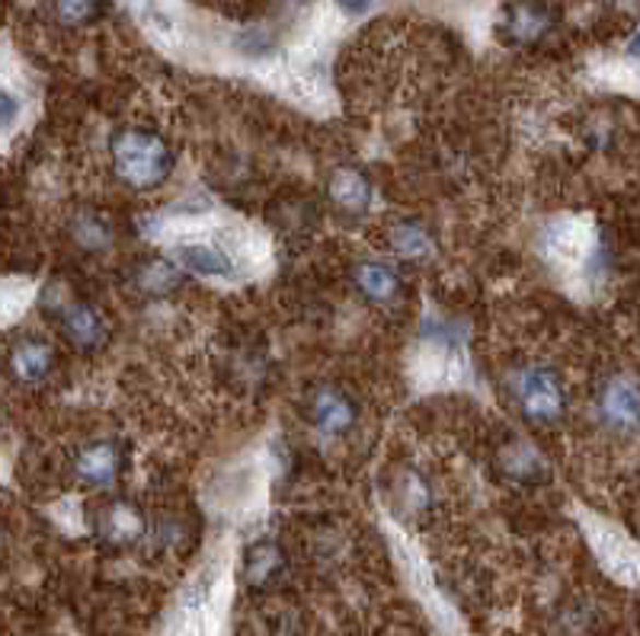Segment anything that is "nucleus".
<instances>
[{
  "label": "nucleus",
  "instance_id": "14",
  "mask_svg": "<svg viewBox=\"0 0 640 636\" xmlns=\"http://www.w3.org/2000/svg\"><path fill=\"white\" fill-rule=\"evenodd\" d=\"M135 282L144 295H171L179 285V266L171 259H144L135 269Z\"/></svg>",
  "mask_w": 640,
  "mask_h": 636
},
{
  "label": "nucleus",
  "instance_id": "1",
  "mask_svg": "<svg viewBox=\"0 0 640 636\" xmlns=\"http://www.w3.org/2000/svg\"><path fill=\"white\" fill-rule=\"evenodd\" d=\"M113 170L131 189H154L173 170V151L158 131L123 128L109 144Z\"/></svg>",
  "mask_w": 640,
  "mask_h": 636
},
{
  "label": "nucleus",
  "instance_id": "2",
  "mask_svg": "<svg viewBox=\"0 0 640 636\" xmlns=\"http://www.w3.org/2000/svg\"><path fill=\"white\" fill-rule=\"evenodd\" d=\"M512 400L535 425H555L563 416V384L551 368H522L512 375Z\"/></svg>",
  "mask_w": 640,
  "mask_h": 636
},
{
  "label": "nucleus",
  "instance_id": "18",
  "mask_svg": "<svg viewBox=\"0 0 640 636\" xmlns=\"http://www.w3.org/2000/svg\"><path fill=\"white\" fill-rule=\"evenodd\" d=\"M548 247L560 262H577L590 247V234L577 227V221H560L548 234Z\"/></svg>",
  "mask_w": 640,
  "mask_h": 636
},
{
  "label": "nucleus",
  "instance_id": "3",
  "mask_svg": "<svg viewBox=\"0 0 640 636\" xmlns=\"http://www.w3.org/2000/svg\"><path fill=\"white\" fill-rule=\"evenodd\" d=\"M307 420L324 435H342V432H349L356 425L359 410H356V403H352V397L346 390L321 384L307 397Z\"/></svg>",
  "mask_w": 640,
  "mask_h": 636
},
{
  "label": "nucleus",
  "instance_id": "20",
  "mask_svg": "<svg viewBox=\"0 0 640 636\" xmlns=\"http://www.w3.org/2000/svg\"><path fill=\"white\" fill-rule=\"evenodd\" d=\"M20 113H23L20 96H16L10 86L0 84V134H3V131H10V128L20 122Z\"/></svg>",
  "mask_w": 640,
  "mask_h": 636
},
{
  "label": "nucleus",
  "instance_id": "16",
  "mask_svg": "<svg viewBox=\"0 0 640 636\" xmlns=\"http://www.w3.org/2000/svg\"><path fill=\"white\" fill-rule=\"evenodd\" d=\"M387 240H391L394 254L407 256V259H420V262H427L429 256L435 254V247H432L429 234L420 227V224H414V221H400V224H394V227H391V234H387Z\"/></svg>",
  "mask_w": 640,
  "mask_h": 636
},
{
  "label": "nucleus",
  "instance_id": "9",
  "mask_svg": "<svg viewBox=\"0 0 640 636\" xmlns=\"http://www.w3.org/2000/svg\"><path fill=\"white\" fill-rule=\"evenodd\" d=\"M96 531L106 544L113 547H126V544H135L141 534H144V515L135 509L131 503H109L106 509L100 511L96 518Z\"/></svg>",
  "mask_w": 640,
  "mask_h": 636
},
{
  "label": "nucleus",
  "instance_id": "12",
  "mask_svg": "<svg viewBox=\"0 0 640 636\" xmlns=\"http://www.w3.org/2000/svg\"><path fill=\"white\" fill-rule=\"evenodd\" d=\"M330 199L340 205L342 212H365L372 205V182L352 167H340L330 176Z\"/></svg>",
  "mask_w": 640,
  "mask_h": 636
},
{
  "label": "nucleus",
  "instance_id": "7",
  "mask_svg": "<svg viewBox=\"0 0 640 636\" xmlns=\"http://www.w3.org/2000/svg\"><path fill=\"white\" fill-rule=\"evenodd\" d=\"M551 10L538 0H519V3H510L507 13H503V36L515 45H532L538 43L542 36H548L551 30Z\"/></svg>",
  "mask_w": 640,
  "mask_h": 636
},
{
  "label": "nucleus",
  "instance_id": "13",
  "mask_svg": "<svg viewBox=\"0 0 640 636\" xmlns=\"http://www.w3.org/2000/svg\"><path fill=\"white\" fill-rule=\"evenodd\" d=\"M282 566H286L282 551H279L272 541H259V544H254V547L247 551V560H244L247 582L256 586V589H263V586L276 582V579L282 576Z\"/></svg>",
  "mask_w": 640,
  "mask_h": 636
},
{
  "label": "nucleus",
  "instance_id": "11",
  "mask_svg": "<svg viewBox=\"0 0 640 636\" xmlns=\"http://www.w3.org/2000/svg\"><path fill=\"white\" fill-rule=\"evenodd\" d=\"M352 282H356L359 295L369 297L372 304H391L400 295V275L387 262H359L352 272Z\"/></svg>",
  "mask_w": 640,
  "mask_h": 636
},
{
  "label": "nucleus",
  "instance_id": "21",
  "mask_svg": "<svg viewBox=\"0 0 640 636\" xmlns=\"http://www.w3.org/2000/svg\"><path fill=\"white\" fill-rule=\"evenodd\" d=\"M20 307H23V292L20 288H10V285H0V320L16 317Z\"/></svg>",
  "mask_w": 640,
  "mask_h": 636
},
{
  "label": "nucleus",
  "instance_id": "19",
  "mask_svg": "<svg viewBox=\"0 0 640 636\" xmlns=\"http://www.w3.org/2000/svg\"><path fill=\"white\" fill-rule=\"evenodd\" d=\"M51 13L65 26H86L103 16V0H51Z\"/></svg>",
  "mask_w": 640,
  "mask_h": 636
},
{
  "label": "nucleus",
  "instance_id": "8",
  "mask_svg": "<svg viewBox=\"0 0 640 636\" xmlns=\"http://www.w3.org/2000/svg\"><path fill=\"white\" fill-rule=\"evenodd\" d=\"M176 266L189 269L199 279H221V282H228V279L237 275V259L228 250L214 247V244H183L176 250Z\"/></svg>",
  "mask_w": 640,
  "mask_h": 636
},
{
  "label": "nucleus",
  "instance_id": "5",
  "mask_svg": "<svg viewBox=\"0 0 640 636\" xmlns=\"http://www.w3.org/2000/svg\"><path fill=\"white\" fill-rule=\"evenodd\" d=\"M598 420L615 432L638 428V387L628 378H612L598 390Z\"/></svg>",
  "mask_w": 640,
  "mask_h": 636
},
{
  "label": "nucleus",
  "instance_id": "4",
  "mask_svg": "<svg viewBox=\"0 0 640 636\" xmlns=\"http://www.w3.org/2000/svg\"><path fill=\"white\" fill-rule=\"evenodd\" d=\"M123 473V455L116 441H93L81 448L78 461H74V476L90 486V490H109L119 483Z\"/></svg>",
  "mask_w": 640,
  "mask_h": 636
},
{
  "label": "nucleus",
  "instance_id": "22",
  "mask_svg": "<svg viewBox=\"0 0 640 636\" xmlns=\"http://www.w3.org/2000/svg\"><path fill=\"white\" fill-rule=\"evenodd\" d=\"M337 7H340L346 16H362L372 7V0H337Z\"/></svg>",
  "mask_w": 640,
  "mask_h": 636
},
{
  "label": "nucleus",
  "instance_id": "6",
  "mask_svg": "<svg viewBox=\"0 0 640 636\" xmlns=\"http://www.w3.org/2000/svg\"><path fill=\"white\" fill-rule=\"evenodd\" d=\"M58 330L65 333V340L78 349H96L106 340V323L100 317V310L86 301H65L58 307Z\"/></svg>",
  "mask_w": 640,
  "mask_h": 636
},
{
  "label": "nucleus",
  "instance_id": "15",
  "mask_svg": "<svg viewBox=\"0 0 640 636\" xmlns=\"http://www.w3.org/2000/svg\"><path fill=\"white\" fill-rule=\"evenodd\" d=\"M545 461L538 458V451L525 441H512L510 448L500 455V467L510 473L515 483H538L545 473Z\"/></svg>",
  "mask_w": 640,
  "mask_h": 636
},
{
  "label": "nucleus",
  "instance_id": "10",
  "mask_svg": "<svg viewBox=\"0 0 640 636\" xmlns=\"http://www.w3.org/2000/svg\"><path fill=\"white\" fill-rule=\"evenodd\" d=\"M10 368H13V375L23 384H39L45 381V378L51 375V368H55V352H51V345L45 340L26 337V340H20L13 345V352H10Z\"/></svg>",
  "mask_w": 640,
  "mask_h": 636
},
{
  "label": "nucleus",
  "instance_id": "17",
  "mask_svg": "<svg viewBox=\"0 0 640 636\" xmlns=\"http://www.w3.org/2000/svg\"><path fill=\"white\" fill-rule=\"evenodd\" d=\"M71 237H74V244H78L81 250H86V254H103V250L109 247V240H113L109 224L93 212L74 214V221H71Z\"/></svg>",
  "mask_w": 640,
  "mask_h": 636
}]
</instances>
